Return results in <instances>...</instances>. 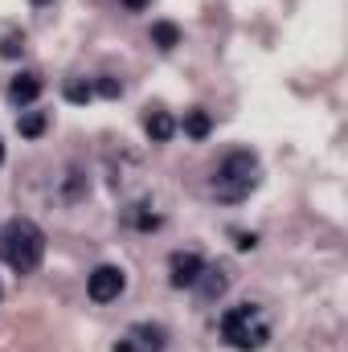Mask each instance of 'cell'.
I'll list each match as a JSON object with an SVG mask.
<instances>
[{
	"instance_id": "1",
	"label": "cell",
	"mask_w": 348,
	"mask_h": 352,
	"mask_svg": "<svg viewBox=\"0 0 348 352\" xmlns=\"http://www.w3.org/2000/svg\"><path fill=\"white\" fill-rule=\"evenodd\" d=\"M0 258L12 266L17 274L37 270L41 258H45V234H41L29 217H12V221L0 230Z\"/></svg>"
},
{
	"instance_id": "2",
	"label": "cell",
	"mask_w": 348,
	"mask_h": 352,
	"mask_svg": "<svg viewBox=\"0 0 348 352\" xmlns=\"http://www.w3.org/2000/svg\"><path fill=\"white\" fill-rule=\"evenodd\" d=\"M221 340L238 352H254L270 340V324L259 303H238L221 316Z\"/></svg>"
},
{
	"instance_id": "3",
	"label": "cell",
	"mask_w": 348,
	"mask_h": 352,
	"mask_svg": "<svg viewBox=\"0 0 348 352\" xmlns=\"http://www.w3.org/2000/svg\"><path fill=\"white\" fill-rule=\"evenodd\" d=\"M259 184V156L254 152H230L221 168L213 173V197L217 201H242Z\"/></svg>"
},
{
	"instance_id": "4",
	"label": "cell",
	"mask_w": 348,
	"mask_h": 352,
	"mask_svg": "<svg viewBox=\"0 0 348 352\" xmlns=\"http://www.w3.org/2000/svg\"><path fill=\"white\" fill-rule=\"evenodd\" d=\"M164 349H168V332L160 324H131L115 344V352H164Z\"/></svg>"
},
{
	"instance_id": "5",
	"label": "cell",
	"mask_w": 348,
	"mask_h": 352,
	"mask_svg": "<svg viewBox=\"0 0 348 352\" xmlns=\"http://www.w3.org/2000/svg\"><path fill=\"white\" fill-rule=\"evenodd\" d=\"M123 287H127V274H123L119 266H94L90 278H87V291H90L94 303H111V299H119Z\"/></svg>"
},
{
	"instance_id": "6",
	"label": "cell",
	"mask_w": 348,
	"mask_h": 352,
	"mask_svg": "<svg viewBox=\"0 0 348 352\" xmlns=\"http://www.w3.org/2000/svg\"><path fill=\"white\" fill-rule=\"evenodd\" d=\"M201 270H205V258L193 254V250H176L173 258H168V278H173V287H193V283L201 278Z\"/></svg>"
},
{
	"instance_id": "7",
	"label": "cell",
	"mask_w": 348,
	"mask_h": 352,
	"mask_svg": "<svg viewBox=\"0 0 348 352\" xmlns=\"http://www.w3.org/2000/svg\"><path fill=\"white\" fill-rule=\"evenodd\" d=\"M193 287H201V299H217V295L230 287V274H226L221 266H205V270H201V278H197Z\"/></svg>"
},
{
	"instance_id": "8",
	"label": "cell",
	"mask_w": 348,
	"mask_h": 352,
	"mask_svg": "<svg viewBox=\"0 0 348 352\" xmlns=\"http://www.w3.org/2000/svg\"><path fill=\"white\" fill-rule=\"evenodd\" d=\"M37 94H41V78H37V74H17V78L8 82V98L21 102V107H29Z\"/></svg>"
},
{
	"instance_id": "9",
	"label": "cell",
	"mask_w": 348,
	"mask_h": 352,
	"mask_svg": "<svg viewBox=\"0 0 348 352\" xmlns=\"http://www.w3.org/2000/svg\"><path fill=\"white\" fill-rule=\"evenodd\" d=\"M144 127H148V135H152L156 144H164V140L176 135V119L168 115V111H152V115L144 119Z\"/></svg>"
},
{
	"instance_id": "10",
	"label": "cell",
	"mask_w": 348,
	"mask_h": 352,
	"mask_svg": "<svg viewBox=\"0 0 348 352\" xmlns=\"http://www.w3.org/2000/svg\"><path fill=\"white\" fill-rule=\"evenodd\" d=\"M209 127H213V123H209V111H201V107H197V111H188V115H184V131H188L193 140H205V135H209Z\"/></svg>"
},
{
	"instance_id": "11",
	"label": "cell",
	"mask_w": 348,
	"mask_h": 352,
	"mask_svg": "<svg viewBox=\"0 0 348 352\" xmlns=\"http://www.w3.org/2000/svg\"><path fill=\"white\" fill-rule=\"evenodd\" d=\"M152 41H156L160 50H173L176 41H180V29L168 25V21H160V25H152Z\"/></svg>"
},
{
	"instance_id": "12",
	"label": "cell",
	"mask_w": 348,
	"mask_h": 352,
	"mask_svg": "<svg viewBox=\"0 0 348 352\" xmlns=\"http://www.w3.org/2000/svg\"><path fill=\"white\" fill-rule=\"evenodd\" d=\"M17 127H21V135H29V140H33V135H41V131H45V115H41V111H25V115L17 119Z\"/></svg>"
},
{
	"instance_id": "13",
	"label": "cell",
	"mask_w": 348,
	"mask_h": 352,
	"mask_svg": "<svg viewBox=\"0 0 348 352\" xmlns=\"http://www.w3.org/2000/svg\"><path fill=\"white\" fill-rule=\"evenodd\" d=\"M21 54H25V37L21 33H8L0 41V58H21Z\"/></svg>"
},
{
	"instance_id": "14",
	"label": "cell",
	"mask_w": 348,
	"mask_h": 352,
	"mask_svg": "<svg viewBox=\"0 0 348 352\" xmlns=\"http://www.w3.org/2000/svg\"><path fill=\"white\" fill-rule=\"evenodd\" d=\"M90 94H94L90 82H66V98L70 102H90Z\"/></svg>"
},
{
	"instance_id": "15",
	"label": "cell",
	"mask_w": 348,
	"mask_h": 352,
	"mask_svg": "<svg viewBox=\"0 0 348 352\" xmlns=\"http://www.w3.org/2000/svg\"><path fill=\"white\" fill-rule=\"evenodd\" d=\"M94 90H98V94H107V98H119V82H115V78H98V82H94Z\"/></svg>"
},
{
	"instance_id": "16",
	"label": "cell",
	"mask_w": 348,
	"mask_h": 352,
	"mask_svg": "<svg viewBox=\"0 0 348 352\" xmlns=\"http://www.w3.org/2000/svg\"><path fill=\"white\" fill-rule=\"evenodd\" d=\"M123 4H127L131 12H140V8H148V0H123Z\"/></svg>"
},
{
	"instance_id": "17",
	"label": "cell",
	"mask_w": 348,
	"mask_h": 352,
	"mask_svg": "<svg viewBox=\"0 0 348 352\" xmlns=\"http://www.w3.org/2000/svg\"><path fill=\"white\" fill-rule=\"evenodd\" d=\"M33 4H50V0H33Z\"/></svg>"
},
{
	"instance_id": "18",
	"label": "cell",
	"mask_w": 348,
	"mask_h": 352,
	"mask_svg": "<svg viewBox=\"0 0 348 352\" xmlns=\"http://www.w3.org/2000/svg\"><path fill=\"white\" fill-rule=\"evenodd\" d=\"M0 160H4V144H0Z\"/></svg>"
}]
</instances>
